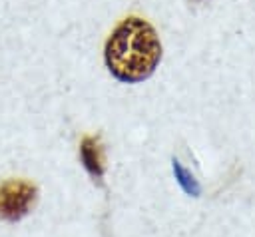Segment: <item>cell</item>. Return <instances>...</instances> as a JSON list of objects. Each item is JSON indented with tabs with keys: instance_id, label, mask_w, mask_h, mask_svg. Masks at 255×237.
<instances>
[{
	"instance_id": "obj_4",
	"label": "cell",
	"mask_w": 255,
	"mask_h": 237,
	"mask_svg": "<svg viewBox=\"0 0 255 237\" xmlns=\"http://www.w3.org/2000/svg\"><path fill=\"white\" fill-rule=\"evenodd\" d=\"M173 169H175V173H177V177H179V183L185 187V191H189V193H197V185H195L193 177L179 165V161H173Z\"/></svg>"
},
{
	"instance_id": "obj_1",
	"label": "cell",
	"mask_w": 255,
	"mask_h": 237,
	"mask_svg": "<svg viewBox=\"0 0 255 237\" xmlns=\"http://www.w3.org/2000/svg\"><path fill=\"white\" fill-rule=\"evenodd\" d=\"M161 44L149 22L143 18H126L108 38L106 64L120 82H141L149 78L159 64Z\"/></svg>"
},
{
	"instance_id": "obj_3",
	"label": "cell",
	"mask_w": 255,
	"mask_h": 237,
	"mask_svg": "<svg viewBox=\"0 0 255 237\" xmlns=\"http://www.w3.org/2000/svg\"><path fill=\"white\" fill-rule=\"evenodd\" d=\"M80 159L94 179H102V175H104V149H102V143L98 137L90 135V137L82 139Z\"/></svg>"
},
{
	"instance_id": "obj_2",
	"label": "cell",
	"mask_w": 255,
	"mask_h": 237,
	"mask_svg": "<svg viewBox=\"0 0 255 237\" xmlns=\"http://www.w3.org/2000/svg\"><path fill=\"white\" fill-rule=\"evenodd\" d=\"M36 199V187L24 179H10L0 185V219H22Z\"/></svg>"
}]
</instances>
